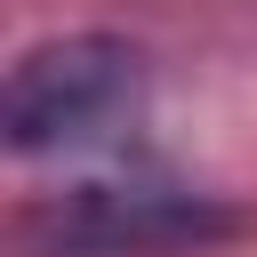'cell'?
<instances>
[{
	"label": "cell",
	"instance_id": "6da1fadb",
	"mask_svg": "<svg viewBox=\"0 0 257 257\" xmlns=\"http://www.w3.org/2000/svg\"><path fill=\"white\" fill-rule=\"evenodd\" d=\"M241 225L249 217L225 193H201L177 177H104L40 201L16 225V241L32 257H193L233 241Z\"/></svg>",
	"mask_w": 257,
	"mask_h": 257
},
{
	"label": "cell",
	"instance_id": "7a4b0ae2",
	"mask_svg": "<svg viewBox=\"0 0 257 257\" xmlns=\"http://www.w3.org/2000/svg\"><path fill=\"white\" fill-rule=\"evenodd\" d=\"M137 96H145V56L112 32H72V40H40L16 56L0 128L16 153H56L137 112Z\"/></svg>",
	"mask_w": 257,
	"mask_h": 257
}]
</instances>
